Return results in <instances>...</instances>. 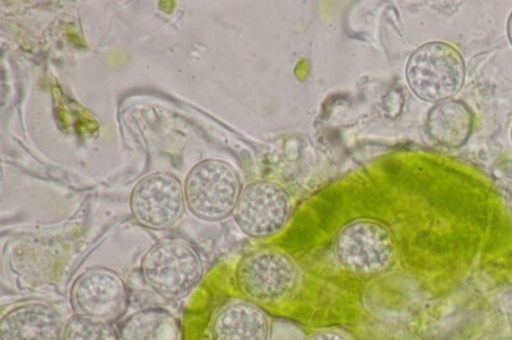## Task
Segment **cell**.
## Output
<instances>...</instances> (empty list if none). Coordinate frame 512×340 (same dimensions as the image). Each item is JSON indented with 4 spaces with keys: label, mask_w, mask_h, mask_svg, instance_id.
Segmentation results:
<instances>
[{
    "label": "cell",
    "mask_w": 512,
    "mask_h": 340,
    "mask_svg": "<svg viewBox=\"0 0 512 340\" xmlns=\"http://www.w3.org/2000/svg\"><path fill=\"white\" fill-rule=\"evenodd\" d=\"M143 277L148 286L168 300H181L194 291L203 278L198 251L182 241L160 242L144 256Z\"/></svg>",
    "instance_id": "3957f363"
},
{
    "label": "cell",
    "mask_w": 512,
    "mask_h": 340,
    "mask_svg": "<svg viewBox=\"0 0 512 340\" xmlns=\"http://www.w3.org/2000/svg\"><path fill=\"white\" fill-rule=\"evenodd\" d=\"M233 215L246 236L272 237L280 233L290 219V195L278 183L255 181L242 188Z\"/></svg>",
    "instance_id": "5b68a950"
},
{
    "label": "cell",
    "mask_w": 512,
    "mask_h": 340,
    "mask_svg": "<svg viewBox=\"0 0 512 340\" xmlns=\"http://www.w3.org/2000/svg\"><path fill=\"white\" fill-rule=\"evenodd\" d=\"M242 192L239 173L222 160H204L187 174L185 199L192 215L217 222L235 213Z\"/></svg>",
    "instance_id": "7a4b0ae2"
},
{
    "label": "cell",
    "mask_w": 512,
    "mask_h": 340,
    "mask_svg": "<svg viewBox=\"0 0 512 340\" xmlns=\"http://www.w3.org/2000/svg\"><path fill=\"white\" fill-rule=\"evenodd\" d=\"M336 255L340 263L354 273H381L392 263L395 243L383 225L358 220L338 233Z\"/></svg>",
    "instance_id": "8992f818"
},
{
    "label": "cell",
    "mask_w": 512,
    "mask_h": 340,
    "mask_svg": "<svg viewBox=\"0 0 512 340\" xmlns=\"http://www.w3.org/2000/svg\"><path fill=\"white\" fill-rule=\"evenodd\" d=\"M405 73L419 99L440 104L454 98L464 86L465 63L454 47L433 41L410 55Z\"/></svg>",
    "instance_id": "6da1fadb"
},
{
    "label": "cell",
    "mask_w": 512,
    "mask_h": 340,
    "mask_svg": "<svg viewBox=\"0 0 512 340\" xmlns=\"http://www.w3.org/2000/svg\"><path fill=\"white\" fill-rule=\"evenodd\" d=\"M296 280L297 268L291 257L269 248L246 255L236 270L237 286L255 302L283 300L295 288Z\"/></svg>",
    "instance_id": "277c9868"
},
{
    "label": "cell",
    "mask_w": 512,
    "mask_h": 340,
    "mask_svg": "<svg viewBox=\"0 0 512 340\" xmlns=\"http://www.w3.org/2000/svg\"><path fill=\"white\" fill-rule=\"evenodd\" d=\"M473 113L463 101L448 100L437 104L427 118V132L436 144L456 149L472 135Z\"/></svg>",
    "instance_id": "8fae6325"
},
{
    "label": "cell",
    "mask_w": 512,
    "mask_h": 340,
    "mask_svg": "<svg viewBox=\"0 0 512 340\" xmlns=\"http://www.w3.org/2000/svg\"><path fill=\"white\" fill-rule=\"evenodd\" d=\"M66 324L44 303H26L8 311L0 321V340H63Z\"/></svg>",
    "instance_id": "9c48e42d"
},
{
    "label": "cell",
    "mask_w": 512,
    "mask_h": 340,
    "mask_svg": "<svg viewBox=\"0 0 512 340\" xmlns=\"http://www.w3.org/2000/svg\"><path fill=\"white\" fill-rule=\"evenodd\" d=\"M121 340H178L175 317L164 310L136 312L121 329Z\"/></svg>",
    "instance_id": "7c38bea8"
},
{
    "label": "cell",
    "mask_w": 512,
    "mask_h": 340,
    "mask_svg": "<svg viewBox=\"0 0 512 340\" xmlns=\"http://www.w3.org/2000/svg\"><path fill=\"white\" fill-rule=\"evenodd\" d=\"M309 340H349L344 335L336 332H320L314 334Z\"/></svg>",
    "instance_id": "5bb4252c"
},
{
    "label": "cell",
    "mask_w": 512,
    "mask_h": 340,
    "mask_svg": "<svg viewBox=\"0 0 512 340\" xmlns=\"http://www.w3.org/2000/svg\"><path fill=\"white\" fill-rule=\"evenodd\" d=\"M130 205L135 219L144 227H171L184 214L185 188L172 174H148L136 183Z\"/></svg>",
    "instance_id": "52a82bcc"
},
{
    "label": "cell",
    "mask_w": 512,
    "mask_h": 340,
    "mask_svg": "<svg viewBox=\"0 0 512 340\" xmlns=\"http://www.w3.org/2000/svg\"><path fill=\"white\" fill-rule=\"evenodd\" d=\"M213 340H268L269 320L250 301H232L218 312L213 323Z\"/></svg>",
    "instance_id": "30bf717a"
},
{
    "label": "cell",
    "mask_w": 512,
    "mask_h": 340,
    "mask_svg": "<svg viewBox=\"0 0 512 340\" xmlns=\"http://www.w3.org/2000/svg\"><path fill=\"white\" fill-rule=\"evenodd\" d=\"M71 300L77 314L112 321L126 310L127 289L114 271L90 269L73 284Z\"/></svg>",
    "instance_id": "ba28073f"
},
{
    "label": "cell",
    "mask_w": 512,
    "mask_h": 340,
    "mask_svg": "<svg viewBox=\"0 0 512 340\" xmlns=\"http://www.w3.org/2000/svg\"><path fill=\"white\" fill-rule=\"evenodd\" d=\"M63 340H121V334L111 321L77 314L66 324Z\"/></svg>",
    "instance_id": "4fadbf2b"
},
{
    "label": "cell",
    "mask_w": 512,
    "mask_h": 340,
    "mask_svg": "<svg viewBox=\"0 0 512 340\" xmlns=\"http://www.w3.org/2000/svg\"><path fill=\"white\" fill-rule=\"evenodd\" d=\"M507 35H509V40L512 45V12L509 17V21H507Z\"/></svg>",
    "instance_id": "9a60e30c"
},
{
    "label": "cell",
    "mask_w": 512,
    "mask_h": 340,
    "mask_svg": "<svg viewBox=\"0 0 512 340\" xmlns=\"http://www.w3.org/2000/svg\"><path fill=\"white\" fill-rule=\"evenodd\" d=\"M511 136H512V133H511Z\"/></svg>",
    "instance_id": "2e32d148"
}]
</instances>
